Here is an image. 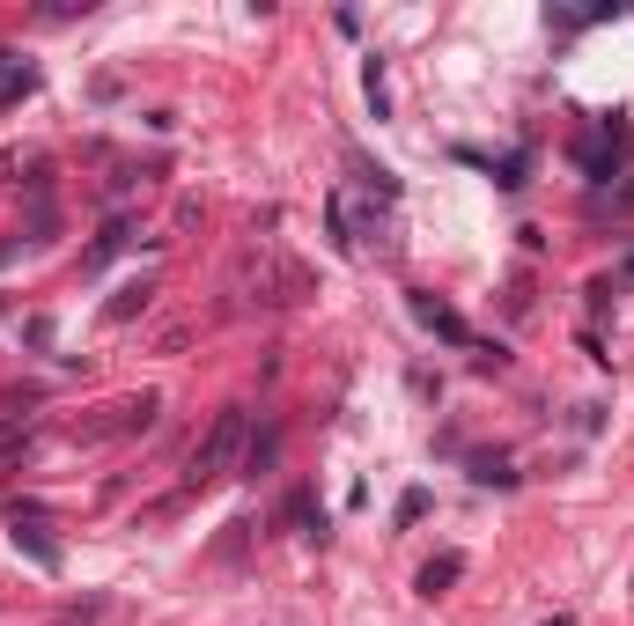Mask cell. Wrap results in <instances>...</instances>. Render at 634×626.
I'll list each match as a JSON object with an SVG mask.
<instances>
[{
	"label": "cell",
	"instance_id": "obj_1",
	"mask_svg": "<svg viewBox=\"0 0 634 626\" xmlns=\"http://www.w3.org/2000/svg\"><path fill=\"white\" fill-rule=\"evenodd\" d=\"M244 442H251V420L244 406H221L215 413V428L193 442V464H185V486L193 494H207V486H221L229 472H244Z\"/></svg>",
	"mask_w": 634,
	"mask_h": 626
},
{
	"label": "cell",
	"instance_id": "obj_2",
	"mask_svg": "<svg viewBox=\"0 0 634 626\" xmlns=\"http://www.w3.org/2000/svg\"><path fill=\"white\" fill-rule=\"evenodd\" d=\"M627 147H634V125H627V119H598V133L576 147V163H583L590 185H612V177H620V163H627Z\"/></svg>",
	"mask_w": 634,
	"mask_h": 626
},
{
	"label": "cell",
	"instance_id": "obj_3",
	"mask_svg": "<svg viewBox=\"0 0 634 626\" xmlns=\"http://www.w3.org/2000/svg\"><path fill=\"white\" fill-rule=\"evenodd\" d=\"M8 524H15V530H8V538H15V553H30L45 575H59V546L45 538V516H37L30 502H15V508H8Z\"/></svg>",
	"mask_w": 634,
	"mask_h": 626
},
{
	"label": "cell",
	"instance_id": "obj_4",
	"mask_svg": "<svg viewBox=\"0 0 634 626\" xmlns=\"http://www.w3.org/2000/svg\"><path fill=\"white\" fill-rule=\"evenodd\" d=\"M414 325H420V332H436L442 347H472V325H464L450 303H436L428 288H414Z\"/></svg>",
	"mask_w": 634,
	"mask_h": 626
},
{
	"label": "cell",
	"instance_id": "obj_5",
	"mask_svg": "<svg viewBox=\"0 0 634 626\" xmlns=\"http://www.w3.org/2000/svg\"><path fill=\"white\" fill-rule=\"evenodd\" d=\"M125 243H133V221H125V215H111V221H103V237L89 243V251H81V273H103V265L119 259Z\"/></svg>",
	"mask_w": 634,
	"mask_h": 626
},
{
	"label": "cell",
	"instance_id": "obj_6",
	"mask_svg": "<svg viewBox=\"0 0 634 626\" xmlns=\"http://www.w3.org/2000/svg\"><path fill=\"white\" fill-rule=\"evenodd\" d=\"M458 575H464V553H436V560H428V568L414 575V597H428V604H436L442 590H458Z\"/></svg>",
	"mask_w": 634,
	"mask_h": 626
},
{
	"label": "cell",
	"instance_id": "obj_7",
	"mask_svg": "<svg viewBox=\"0 0 634 626\" xmlns=\"http://www.w3.org/2000/svg\"><path fill=\"white\" fill-rule=\"evenodd\" d=\"M147 295H155V281L141 273V281H125V288L103 303V317H111V325H125V317H141V310H147Z\"/></svg>",
	"mask_w": 634,
	"mask_h": 626
},
{
	"label": "cell",
	"instance_id": "obj_8",
	"mask_svg": "<svg viewBox=\"0 0 634 626\" xmlns=\"http://www.w3.org/2000/svg\"><path fill=\"white\" fill-rule=\"evenodd\" d=\"M273 458H281V428H273V420H266V428H259V435H251V442H244V472H251V480H259V472H266Z\"/></svg>",
	"mask_w": 634,
	"mask_h": 626
},
{
	"label": "cell",
	"instance_id": "obj_9",
	"mask_svg": "<svg viewBox=\"0 0 634 626\" xmlns=\"http://www.w3.org/2000/svg\"><path fill=\"white\" fill-rule=\"evenodd\" d=\"M325 237H332V251H340V259H354V229H347V199H340V193L325 199Z\"/></svg>",
	"mask_w": 634,
	"mask_h": 626
},
{
	"label": "cell",
	"instance_id": "obj_10",
	"mask_svg": "<svg viewBox=\"0 0 634 626\" xmlns=\"http://www.w3.org/2000/svg\"><path fill=\"white\" fill-rule=\"evenodd\" d=\"M472 486H502V494H510V486H516L510 458H494V450H480V458H472Z\"/></svg>",
	"mask_w": 634,
	"mask_h": 626
},
{
	"label": "cell",
	"instance_id": "obj_11",
	"mask_svg": "<svg viewBox=\"0 0 634 626\" xmlns=\"http://www.w3.org/2000/svg\"><path fill=\"white\" fill-rule=\"evenodd\" d=\"M362 97H369L376 119H391V89H384V59H376V52H369V67H362Z\"/></svg>",
	"mask_w": 634,
	"mask_h": 626
},
{
	"label": "cell",
	"instance_id": "obj_12",
	"mask_svg": "<svg viewBox=\"0 0 634 626\" xmlns=\"http://www.w3.org/2000/svg\"><path fill=\"white\" fill-rule=\"evenodd\" d=\"M23 89H37V67H23L15 52H0V97H23Z\"/></svg>",
	"mask_w": 634,
	"mask_h": 626
},
{
	"label": "cell",
	"instance_id": "obj_13",
	"mask_svg": "<svg viewBox=\"0 0 634 626\" xmlns=\"http://www.w3.org/2000/svg\"><path fill=\"white\" fill-rule=\"evenodd\" d=\"M288 516L303 524V538H310V546H325V530H332V524H325V508H317L310 494H295V502H288Z\"/></svg>",
	"mask_w": 634,
	"mask_h": 626
},
{
	"label": "cell",
	"instance_id": "obj_14",
	"mask_svg": "<svg viewBox=\"0 0 634 626\" xmlns=\"http://www.w3.org/2000/svg\"><path fill=\"white\" fill-rule=\"evenodd\" d=\"M23 442H30V413H0V464H15Z\"/></svg>",
	"mask_w": 634,
	"mask_h": 626
},
{
	"label": "cell",
	"instance_id": "obj_15",
	"mask_svg": "<svg viewBox=\"0 0 634 626\" xmlns=\"http://www.w3.org/2000/svg\"><path fill=\"white\" fill-rule=\"evenodd\" d=\"M524 169H532V147H510V155L494 163V185H502V193H516V185H524Z\"/></svg>",
	"mask_w": 634,
	"mask_h": 626
},
{
	"label": "cell",
	"instance_id": "obj_16",
	"mask_svg": "<svg viewBox=\"0 0 634 626\" xmlns=\"http://www.w3.org/2000/svg\"><path fill=\"white\" fill-rule=\"evenodd\" d=\"M420 516H428V486H406V494H398V530L420 524Z\"/></svg>",
	"mask_w": 634,
	"mask_h": 626
},
{
	"label": "cell",
	"instance_id": "obj_17",
	"mask_svg": "<svg viewBox=\"0 0 634 626\" xmlns=\"http://www.w3.org/2000/svg\"><path fill=\"white\" fill-rule=\"evenodd\" d=\"M576 428L598 435V428H605V406H598V398H590V406H576Z\"/></svg>",
	"mask_w": 634,
	"mask_h": 626
},
{
	"label": "cell",
	"instance_id": "obj_18",
	"mask_svg": "<svg viewBox=\"0 0 634 626\" xmlns=\"http://www.w3.org/2000/svg\"><path fill=\"white\" fill-rule=\"evenodd\" d=\"M612 215H634V177L620 185V193H612Z\"/></svg>",
	"mask_w": 634,
	"mask_h": 626
},
{
	"label": "cell",
	"instance_id": "obj_19",
	"mask_svg": "<svg viewBox=\"0 0 634 626\" xmlns=\"http://www.w3.org/2000/svg\"><path fill=\"white\" fill-rule=\"evenodd\" d=\"M546 626H576V619H568V612H554V619H546Z\"/></svg>",
	"mask_w": 634,
	"mask_h": 626
}]
</instances>
